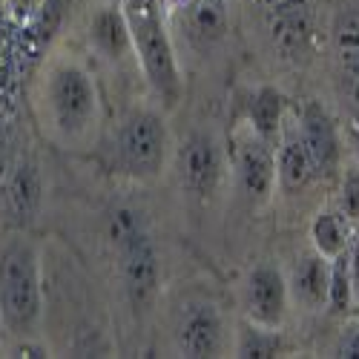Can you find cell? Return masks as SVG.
<instances>
[{"label":"cell","instance_id":"28","mask_svg":"<svg viewBox=\"0 0 359 359\" xmlns=\"http://www.w3.org/2000/svg\"><path fill=\"white\" fill-rule=\"evenodd\" d=\"M256 4L264 9V12H271V9H279V6H287V4H296V0H256Z\"/></svg>","mask_w":359,"mask_h":359},{"label":"cell","instance_id":"11","mask_svg":"<svg viewBox=\"0 0 359 359\" xmlns=\"http://www.w3.org/2000/svg\"><path fill=\"white\" fill-rule=\"evenodd\" d=\"M290 287L279 264L259 262L242 279V313L267 327H285L290 316Z\"/></svg>","mask_w":359,"mask_h":359},{"label":"cell","instance_id":"1","mask_svg":"<svg viewBox=\"0 0 359 359\" xmlns=\"http://www.w3.org/2000/svg\"><path fill=\"white\" fill-rule=\"evenodd\" d=\"M35 124L61 149L93 147L104 124V101L95 72L69 46L52 49L29 89Z\"/></svg>","mask_w":359,"mask_h":359},{"label":"cell","instance_id":"13","mask_svg":"<svg viewBox=\"0 0 359 359\" xmlns=\"http://www.w3.org/2000/svg\"><path fill=\"white\" fill-rule=\"evenodd\" d=\"M175 26L182 29L184 41L198 49H216L230 32V15L224 0H182L175 9Z\"/></svg>","mask_w":359,"mask_h":359},{"label":"cell","instance_id":"26","mask_svg":"<svg viewBox=\"0 0 359 359\" xmlns=\"http://www.w3.org/2000/svg\"><path fill=\"white\" fill-rule=\"evenodd\" d=\"M18 153H20V149L15 147L12 135L4 130V133H0V187H4V182H6V175H9V170H12L15 158H18Z\"/></svg>","mask_w":359,"mask_h":359},{"label":"cell","instance_id":"21","mask_svg":"<svg viewBox=\"0 0 359 359\" xmlns=\"http://www.w3.org/2000/svg\"><path fill=\"white\" fill-rule=\"evenodd\" d=\"M325 311L331 316H348L353 308V287H351V273H348V259L345 253H339L337 259H331V279H327V302Z\"/></svg>","mask_w":359,"mask_h":359},{"label":"cell","instance_id":"19","mask_svg":"<svg viewBox=\"0 0 359 359\" xmlns=\"http://www.w3.org/2000/svg\"><path fill=\"white\" fill-rule=\"evenodd\" d=\"M351 230H353V224L345 219V213L337 204L322 207V210H316V216L311 219V248L331 262L339 253H345Z\"/></svg>","mask_w":359,"mask_h":359},{"label":"cell","instance_id":"15","mask_svg":"<svg viewBox=\"0 0 359 359\" xmlns=\"http://www.w3.org/2000/svg\"><path fill=\"white\" fill-rule=\"evenodd\" d=\"M287 287H290V302L296 308H302L305 313H319L325 311L327 302V279H331V262L313 248L302 250L290 271H285Z\"/></svg>","mask_w":359,"mask_h":359},{"label":"cell","instance_id":"10","mask_svg":"<svg viewBox=\"0 0 359 359\" xmlns=\"http://www.w3.org/2000/svg\"><path fill=\"white\" fill-rule=\"evenodd\" d=\"M86 46L101 64L124 69L135 64V43L124 0H98L86 15ZM138 67V64H135Z\"/></svg>","mask_w":359,"mask_h":359},{"label":"cell","instance_id":"27","mask_svg":"<svg viewBox=\"0 0 359 359\" xmlns=\"http://www.w3.org/2000/svg\"><path fill=\"white\" fill-rule=\"evenodd\" d=\"M41 4L43 0H4V9H6V15L9 18H15V20H29V18H35V12L41 9Z\"/></svg>","mask_w":359,"mask_h":359},{"label":"cell","instance_id":"7","mask_svg":"<svg viewBox=\"0 0 359 359\" xmlns=\"http://www.w3.org/2000/svg\"><path fill=\"white\" fill-rule=\"evenodd\" d=\"M230 178L250 207H264L276 193V147L238 121L230 144Z\"/></svg>","mask_w":359,"mask_h":359},{"label":"cell","instance_id":"16","mask_svg":"<svg viewBox=\"0 0 359 359\" xmlns=\"http://www.w3.org/2000/svg\"><path fill=\"white\" fill-rule=\"evenodd\" d=\"M4 198H6V207L9 213L20 222V224H29L35 222L38 213H41V204H43V172H41V164L29 156V153H18L6 182H4Z\"/></svg>","mask_w":359,"mask_h":359},{"label":"cell","instance_id":"17","mask_svg":"<svg viewBox=\"0 0 359 359\" xmlns=\"http://www.w3.org/2000/svg\"><path fill=\"white\" fill-rule=\"evenodd\" d=\"M287 112H290V101H287V95L282 93V89H276L271 83H262L245 101L242 124H248L259 138H264L267 144L276 147Z\"/></svg>","mask_w":359,"mask_h":359},{"label":"cell","instance_id":"4","mask_svg":"<svg viewBox=\"0 0 359 359\" xmlns=\"http://www.w3.org/2000/svg\"><path fill=\"white\" fill-rule=\"evenodd\" d=\"M0 316L12 339L41 337L43 259L32 238L15 236L0 248Z\"/></svg>","mask_w":359,"mask_h":359},{"label":"cell","instance_id":"3","mask_svg":"<svg viewBox=\"0 0 359 359\" xmlns=\"http://www.w3.org/2000/svg\"><path fill=\"white\" fill-rule=\"evenodd\" d=\"M107 242L112 245L115 253L118 279H121L127 305L138 316L149 313L158 302L164 267H161L158 245L153 233H149L147 216L130 204L115 207L107 216Z\"/></svg>","mask_w":359,"mask_h":359},{"label":"cell","instance_id":"12","mask_svg":"<svg viewBox=\"0 0 359 359\" xmlns=\"http://www.w3.org/2000/svg\"><path fill=\"white\" fill-rule=\"evenodd\" d=\"M267 35L273 49L287 61H302L316 46V15L311 0H296V4L279 6L264 12Z\"/></svg>","mask_w":359,"mask_h":359},{"label":"cell","instance_id":"6","mask_svg":"<svg viewBox=\"0 0 359 359\" xmlns=\"http://www.w3.org/2000/svg\"><path fill=\"white\" fill-rule=\"evenodd\" d=\"M172 167L184 196L196 204H213L230 182L227 147L207 130L190 133L172 149Z\"/></svg>","mask_w":359,"mask_h":359},{"label":"cell","instance_id":"20","mask_svg":"<svg viewBox=\"0 0 359 359\" xmlns=\"http://www.w3.org/2000/svg\"><path fill=\"white\" fill-rule=\"evenodd\" d=\"M339 101L348 118V138L359 156V61L339 64Z\"/></svg>","mask_w":359,"mask_h":359},{"label":"cell","instance_id":"8","mask_svg":"<svg viewBox=\"0 0 359 359\" xmlns=\"http://www.w3.org/2000/svg\"><path fill=\"white\" fill-rule=\"evenodd\" d=\"M233 331L222 308L210 299H187L172 325V345L178 356L187 359H216L230 356Z\"/></svg>","mask_w":359,"mask_h":359},{"label":"cell","instance_id":"25","mask_svg":"<svg viewBox=\"0 0 359 359\" xmlns=\"http://www.w3.org/2000/svg\"><path fill=\"white\" fill-rule=\"evenodd\" d=\"M345 259H348V273H351V287H353V308H359V224H353L351 230Z\"/></svg>","mask_w":359,"mask_h":359},{"label":"cell","instance_id":"14","mask_svg":"<svg viewBox=\"0 0 359 359\" xmlns=\"http://www.w3.org/2000/svg\"><path fill=\"white\" fill-rule=\"evenodd\" d=\"M313 182H316V172L290 109L276 141V190H282L285 196H296V193H305Z\"/></svg>","mask_w":359,"mask_h":359},{"label":"cell","instance_id":"5","mask_svg":"<svg viewBox=\"0 0 359 359\" xmlns=\"http://www.w3.org/2000/svg\"><path fill=\"white\" fill-rule=\"evenodd\" d=\"M127 6L130 29H133V43H135V64L144 75V83L149 89L153 101L172 112L178 101L184 98V75L178 64V49L170 35V26L149 4Z\"/></svg>","mask_w":359,"mask_h":359},{"label":"cell","instance_id":"23","mask_svg":"<svg viewBox=\"0 0 359 359\" xmlns=\"http://www.w3.org/2000/svg\"><path fill=\"white\" fill-rule=\"evenodd\" d=\"M337 207L345 213V219H348L351 224H359V161L342 167V172H339Z\"/></svg>","mask_w":359,"mask_h":359},{"label":"cell","instance_id":"2","mask_svg":"<svg viewBox=\"0 0 359 359\" xmlns=\"http://www.w3.org/2000/svg\"><path fill=\"white\" fill-rule=\"evenodd\" d=\"M158 104H133L115 121L107 144V170L118 182L156 184L172 164V133Z\"/></svg>","mask_w":359,"mask_h":359},{"label":"cell","instance_id":"24","mask_svg":"<svg viewBox=\"0 0 359 359\" xmlns=\"http://www.w3.org/2000/svg\"><path fill=\"white\" fill-rule=\"evenodd\" d=\"M331 356L359 359V316H351L342 322L339 334L334 337V345H331Z\"/></svg>","mask_w":359,"mask_h":359},{"label":"cell","instance_id":"18","mask_svg":"<svg viewBox=\"0 0 359 359\" xmlns=\"http://www.w3.org/2000/svg\"><path fill=\"white\" fill-rule=\"evenodd\" d=\"M290 342L285 337V327H267L250 319H242L233 331L230 356L238 359H276L287 356Z\"/></svg>","mask_w":359,"mask_h":359},{"label":"cell","instance_id":"22","mask_svg":"<svg viewBox=\"0 0 359 359\" xmlns=\"http://www.w3.org/2000/svg\"><path fill=\"white\" fill-rule=\"evenodd\" d=\"M331 38H334V52L339 64L359 61V9H348L337 18Z\"/></svg>","mask_w":359,"mask_h":359},{"label":"cell","instance_id":"9","mask_svg":"<svg viewBox=\"0 0 359 359\" xmlns=\"http://www.w3.org/2000/svg\"><path fill=\"white\" fill-rule=\"evenodd\" d=\"M296 130L302 135V144L311 156L316 182H334L342 172L345 161V135L342 127L322 101L308 98L302 107L293 109Z\"/></svg>","mask_w":359,"mask_h":359},{"label":"cell","instance_id":"29","mask_svg":"<svg viewBox=\"0 0 359 359\" xmlns=\"http://www.w3.org/2000/svg\"><path fill=\"white\" fill-rule=\"evenodd\" d=\"M4 337H6V325H4V316H0V348H4Z\"/></svg>","mask_w":359,"mask_h":359}]
</instances>
